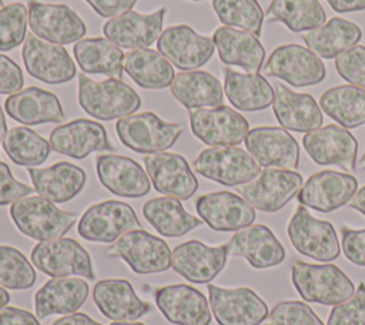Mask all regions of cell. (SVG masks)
I'll use <instances>...</instances> for the list:
<instances>
[{
    "label": "cell",
    "mask_w": 365,
    "mask_h": 325,
    "mask_svg": "<svg viewBox=\"0 0 365 325\" xmlns=\"http://www.w3.org/2000/svg\"><path fill=\"white\" fill-rule=\"evenodd\" d=\"M78 104L88 115L110 121L135 113L141 98L120 78L94 81L81 73L78 74Z\"/></svg>",
    "instance_id": "cell-1"
},
{
    "label": "cell",
    "mask_w": 365,
    "mask_h": 325,
    "mask_svg": "<svg viewBox=\"0 0 365 325\" xmlns=\"http://www.w3.org/2000/svg\"><path fill=\"white\" fill-rule=\"evenodd\" d=\"M291 279L304 301L322 305L341 304L356 291L346 274L332 264L297 261L291 268Z\"/></svg>",
    "instance_id": "cell-2"
},
{
    "label": "cell",
    "mask_w": 365,
    "mask_h": 325,
    "mask_svg": "<svg viewBox=\"0 0 365 325\" xmlns=\"http://www.w3.org/2000/svg\"><path fill=\"white\" fill-rule=\"evenodd\" d=\"M17 229L29 238L47 241L61 238L77 221L76 212H67L40 195H27L10 207Z\"/></svg>",
    "instance_id": "cell-3"
},
{
    "label": "cell",
    "mask_w": 365,
    "mask_h": 325,
    "mask_svg": "<svg viewBox=\"0 0 365 325\" xmlns=\"http://www.w3.org/2000/svg\"><path fill=\"white\" fill-rule=\"evenodd\" d=\"M115 131L127 148L140 154H155L171 148L184 127L175 123H165L157 114L144 111L118 118Z\"/></svg>",
    "instance_id": "cell-4"
},
{
    "label": "cell",
    "mask_w": 365,
    "mask_h": 325,
    "mask_svg": "<svg viewBox=\"0 0 365 325\" xmlns=\"http://www.w3.org/2000/svg\"><path fill=\"white\" fill-rule=\"evenodd\" d=\"M195 171L218 184L234 187L252 181L261 172V165L242 148L215 145L202 150L194 160Z\"/></svg>",
    "instance_id": "cell-5"
},
{
    "label": "cell",
    "mask_w": 365,
    "mask_h": 325,
    "mask_svg": "<svg viewBox=\"0 0 365 325\" xmlns=\"http://www.w3.org/2000/svg\"><path fill=\"white\" fill-rule=\"evenodd\" d=\"M292 247L305 257L328 262L338 258L341 245L331 222L312 217L307 207L298 205L287 227Z\"/></svg>",
    "instance_id": "cell-6"
},
{
    "label": "cell",
    "mask_w": 365,
    "mask_h": 325,
    "mask_svg": "<svg viewBox=\"0 0 365 325\" xmlns=\"http://www.w3.org/2000/svg\"><path fill=\"white\" fill-rule=\"evenodd\" d=\"M106 252L121 258L135 274L141 275L163 272L171 265L168 244L141 228L123 234Z\"/></svg>",
    "instance_id": "cell-7"
},
{
    "label": "cell",
    "mask_w": 365,
    "mask_h": 325,
    "mask_svg": "<svg viewBox=\"0 0 365 325\" xmlns=\"http://www.w3.org/2000/svg\"><path fill=\"white\" fill-rule=\"evenodd\" d=\"M137 228H141V222L131 205L107 200L86 210L78 221L77 232L87 241L108 244Z\"/></svg>",
    "instance_id": "cell-8"
},
{
    "label": "cell",
    "mask_w": 365,
    "mask_h": 325,
    "mask_svg": "<svg viewBox=\"0 0 365 325\" xmlns=\"http://www.w3.org/2000/svg\"><path fill=\"white\" fill-rule=\"evenodd\" d=\"M31 262L53 278L71 275H80L86 279L96 278L88 252L73 238L38 241L31 251Z\"/></svg>",
    "instance_id": "cell-9"
},
{
    "label": "cell",
    "mask_w": 365,
    "mask_h": 325,
    "mask_svg": "<svg viewBox=\"0 0 365 325\" xmlns=\"http://www.w3.org/2000/svg\"><path fill=\"white\" fill-rule=\"evenodd\" d=\"M262 71L268 77L281 78L294 87H308L319 84L327 70L322 60L308 47L289 43L277 47Z\"/></svg>",
    "instance_id": "cell-10"
},
{
    "label": "cell",
    "mask_w": 365,
    "mask_h": 325,
    "mask_svg": "<svg viewBox=\"0 0 365 325\" xmlns=\"http://www.w3.org/2000/svg\"><path fill=\"white\" fill-rule=\"evenodd\" d=\"M302 188V175L294 170L265 168L257 178L241 185L238 192L254 208L277 212Z\"/></svg>",
    "instance_id": "cell-11"
},
{
    "label": "cell",
    "mask_w": 365,
    "mask_h": 325,
    "mask_svg": "<svg viewBox=\"0 0 365 325\" xmlns=\"http://www.w3.org/2000/svg\"><path fill=\"white\" fill-rule=\"evenodd\" d=\"M211 312L218 325H259L268 318V306L252 289L208 285Z\"/></svg>",
    "instance_id": "cell-12"
},
{
    "label": "cell",
    "mask_w": 365,
    "mask_h": 325,
    "mask_svg": "<svg viewBox=\"0 0 365 325\" xmlns=\"http://www.w3.org/2000/svg\"><path fill=\"white\" fill-rule=\"evenodd\" d=\"M29 26L38 38L60 46L78 41L87 31L86 23L67 4L37 0L29 1Z\"/></svg>",
    "instance_id": "cell-13"
},
{
    "label": "cell",
    "mask_w": 365,
    "mask_h": 325,
    "mask_svg": "<svg viewBox=\"0 0 365 325\" xmlns=\"http://www.w3.org/2000/svg\"><path fill=\"white\" fill-rule=\"evenodd\" d=\"M192 134L207 145H237L250 131L248 121L227 105L195 108L190 111Z\"/></svg>",
    "instance_id": "cell-14"
},
{
    "label": "cell",
    "mask_w": 365,
    "mask_h": 325,
    "mask_svg": "<svg viewBox=\"0 0 365 325\" xmlns=\"http://www.w3.org/2000/svg\"><path fill=\"white\" fill-rule=\"evenodd\" d=\"M21 57L27 73L47 84L68 83L76 76V66L67 50L56 43H48L29 33Z\"/></svg>",
    "instance_id": "cell-15"
},
{
    "label": "cell",
    "mask_w": 365,
    "mask_h": 325,
    "mask_svg": "<svg viewBox=\"0 0 365 325\" xmlns=\"http://www.w3.org/2000/svg\"><path fill=\"white\" fill-rule=\"evenodd\" d=\"M157 50L177 68L191 71L202 67L214 54L212 38L195 33L187 24L170 26L161 31Z\"/></svg>",
    "instance_id": "cell-16"
},
{
    "label": "cell",
    "mask_w": 365,
    "mask_h": 325,
    "mask_svg": "<svg viewBox=\"0 0 365 325\" xmlns=\"http://www.w3.org/2000/svg\"><path fill=\"white\" fill-rule=\"evenodd\" d=\"M302 145L319 165H338L348 171L355 168L358 141L345 127L329 124L309 131L302 137Z\"/></svg>",
    "instance_id": "cell-17"
},
{
    "label": "cell",
    "mask_w": 365,
    "mask_h": 325,
    "mask_svg": "<svg viewBox=\"0 0 365 325\" xmlns=\"http://www.w3.org/2000/svg\"><path fill=\"white\" fill-rule=\"evenodd\" d=\"M244 141L248 153L265 168L295 170L298 167L299 147L285 128L255 127L248 131Z\"/></svg>",
    "instance_id": "cell-18"
},
{
    "label": "cell",
    "mask_w": 365,
    "mask_h": 325,
    "mask_svg": "<svg viewBox=\"0 0 365 325\" xmlns=\"http://www.w3.org/2000/svg\"><path fill=\"white\" fill-rule=\"evenodd\" d=\"M358 190L354 175L324 170L312 174L298 192V202L319 212H331L348 204Z\"/></svg>",
    "instance_id": "cell-19"
},
{
    "label": "cell",
    "mask_w": 365,
    "mask_h": 325,
    "mask_svg": "<svg viewBox=\"0 0 365 325\" xmlns=\"http://www.w3.org/2000/svg\"><path fill=\"white\" fill-rule=\"evenodd\" d=\"M144 165L157 192L177 200L191 198L198 181L185 158L175 153H155L144 157Z\"/></svg>",
    "instance_id": "cell-20"
},
{
    "label": "cell",
    "mask_w": 365,
    "mask_h": 325,
    "mask_svg": "<svg viewBox=\"0 0 365 325\" xmlns=\"http://www.w3.org/2000/svg\"><path fill=\"white\" fill-rule=\"evenodd\" d=\"M228 255L227 244L208 247L198 239H190L173 249L171 265L190 282L207 284L222 271Z\"/></svg>",
    "instance_id": "cell-21"
},
{
    "label": "cell",
    "mask_w": 365,
    "mask_h": 325,
    "mask_svg": "<svg viewBox=\"0 0 365 325\" xmlns=\"http://www.w3.org/2000/svg\"><path fill=\"white\" fill-rule=\"evenodd\" d=\"M200 218L214 231H238L252 225L255 210L242 197L230 191L208 192L197 198Z\"/></svg>",
    "instance_id": "cell-22"
},
{
    "label": "cell",
    "mask_w": 365,
    "mask_h": 325,
    "mask_svg": "<svg viewBox=\"0 0 365 325\" xmlns=\"http://www.w3.org/2000/svg\"><path fill=\"white\" fill-rule=\"evenodd\" d=\"M154 301L167 321L175 325H210V302L194 287L164 285L154 291Z\"/></svg>",
    "instance_id": "cell-23"
},
{
    "label": "cell",
    "mask_w": 365,
    "mask_h": 325,
    "mask_svg": "<svg viewBox=\"0 0 365 325\" xmlns=\"http://www.w3.org/2000/svg\"><path fill=\"white\" fill-rule=\"evenodd\" d=\"M165 13V7H160L150 14H140L134 10H127L106 21L103 33L106 38L117 44L120 48H147L158 40L163 31Z\"/></svg>",
    "instance_id": "cell-24"
},
{
    "label": "cell",
    "mask_w": 365,
    "mask_h": 325,
    "mask_svg": "<svg viewBox=\"0 0 365 325\" xmlns=\"http://www.w3.org/2000/svg\"><path fill=\"white\" fill-rule=\"evenodd\" d=\"M51 150L83 160L94 151H110L111 145L104 125L97 121L77 118L56 127L50 134Z\"/></svg>",
    "instance_id": "cell-25"
},
{
    "label": "cell",
    "mask_w": 365,
    "mask_h": 325,
    "mask_svg": "<svg viewBox=\"0 0 365 325\" xmlns=\"http://www.w3.org/2000/svg\"><path fill=\"white\" fill-rule=\"evenodd\" d=\"M228 254L241 257L255 269H265L279 265L285 259V248L262 224L238 229L227 244Z\"/></svg>",
    "instance_id": "cell-26"
},
{
    "label": "cell",
    "mask_w": 365,
    "mask_h": 325,
    "mask_svg": "<svg viewBox=\"0 0 365 325\" xmlns=\"http://www.w3.org/2000/svg\"><path fill=\"white\" fill-rule=\"evenodd\" d=\"M100 182L114 195L140 198L150 192V178L143 167L124 155L101 154L96 158Z\"/></svg>",
    "instance_id": "cell-27"
},
{
    "label": "cell",
    "mask_w": 365,
    "mask_h": 325,
    "mask_svg": "<svg viewBox=\"0 0 365 325\" xmlns=\"http://www.w3.org/2000/svg\"><path fill=\"white\" fill-rule=\"evenodd\" d=\"M93 299L100 312L114 322H131L151 311V305L141 301L133 285L121 278L98 281L93 289Z\"/></svg>",
    "instance_id": "cell-28"
},
{
    "label": "cell",
    "mask_w": 365,
    "mask_h": 325,
    "mask_svg": "<svg viewBox=\"0 0 365 325\" xmlns=\"http://www.w3.org/2000/svg\"><path fill=\"white\" fill-rule=\"evenodd\" d=\"M4 108L9 117L26 125L61 123L66 117L58 97L36 86L9 96Z\"/></svg>",
    "instance_id": "cell-29"
},
{
    "label": "cell",
    "mask_w": 365,
    "mask_h": 325,
    "mask_svg": "<svg viewBox=\"0 0 365 325\" xmlns=\"http://www.w3.org/2000/svg\"><path fill=\"white\" fill-rule=\"evenodd\" d=\"M212 41L220 60L227 66H238L247 73H258L262 68L265 48L258 37L245 30L221 26L215 29Z\"/></svg>",
    "instance_id": "cell-30"
},
{
    "label": "cell",
    "mask_w": 365,
    "mask_h": 325,
    "mask_svg": "<svg viewBox=\"0 0 365 325\" xmlns=\"http://www.w3.org/2000/svg\"><path fill=\"white\" fill-rule=\"evenodd\" d=\"M36 192L51 202L73 200L86 185V171L67 161H60L47 168L29 167L27 170Z\"/></svg>",
    "instance_id": "cell-31"
},
{
    "label": "cell",
    "mask_w": 365,
    "mask_h": 325,
    "mask_svg": "<svg viewBox=\"0 0 365 325\" xmlns=\"http://www.w3.org/2000/svg\"><path fill=\"white\" fill-rule=\"evenodd\" d=\"M274 115L285 130L309 133L322 125V111L315 98L307 93H295L277 84L272 103Z\"/></svg>",
    "instance_id": "cell-32"
},
{
    "label": "cell",
    "mask_w": 365,
    "mask_h": 325,
    "mask_svg": "<svg viewBox=\"0 0 365 325\" xmlns=\"http://www.w3.org/2000/svg\"><path fill=\"white\" fill-rule=\"evenodd\" d=\"M87 296L88 284L84 279L56 277L36 292V316L44 319L54 314H73L86 302Z\"/></svg>",
    "instance_id": "cell-33"
},
{
    "label": "cell",
    "mask_w": 365,
    "mask_h": 325,
    "mask_svg": "<svg viewBox=\"0 0 365 325\" xmlns=\"http://www.w3.org/2000/svg\"><path fill=\"white\" fill-rule=\"evenodd\" d=\"M224 93L240 111H261L274 103V88L258 73H238L224 68Z\"/></svg>",
    "instance_id": "cell-34"
},
{
    "label": "cell",
    "mask_w": 365,
    "mask_h": 325,
    "mask_svg": "<svg viewBox=\"0 0 365 325\" xmlns=\"http://www.w3.org/2000/svg\"><path fill=\"white\" fill-rule=\"evenodd\" d=\"M362 38V30L354 21L342 17H332L318 29L302 34L308 48L319 58H336L351 50Z\"/></svg>",
    "instance_id": "cell-35"
},
{
    "label": "cell",
    "mask_w": 365,
    "mask_h": 325,
    "mask_svg": "<svg viewBox=\"0 0 365 325\" xmlns=\"http://www.w3.org/2000/svg\"><path fill=\"white\" fill-rule=\"evenodd\" d=\"M171 93L188 110L222 105L224 88L208 71L191 70L178 73L171 83Z\"/></svg>",
    "instance_id": "cell-36"
},
{
    "label": "cell",
    "mask_w": 365,
    "mask_h": 325,
    "mask_svg": "<svg viewBox=\"0 0 365 325\" xmlns=\"http://www.w3.org/2000/svg\"><path fill=\"white\" fill-rule=\"evenodd\" d=\"M74 58L84 73L104 74L111 78L123 77L124 53L104 37H90L78 40L73 48Z\"/></svg>",
    "instance_id": "cell-37"
},
{
    "label": "cell",
    "mask_w": 365,
    "mask_h": 325,
    "mask_svg": "<svg viewBox=\"0 0 365 325\" xmlns=\"http://www.w3.org/2000/svg\"><path fill=\"white\" fill-rule=\"evenodd\" d=\"M124 71L135 84L147 90L165 88L175 77L173 64L151 48H135L124 54Z\"/></svg>",
    "instance_id": "cell-38"
},
{
    "label": "cell",
    "mask_w": 365,
    "mask_h": 325,
    "mask_svg": "<svg viewBox=\"0 0 365 325\" xmlns=\"http://www.w3.org/2000/svg\"><path fill=\"white\" fill-rule=\"evenodd\" d=\"M144 218L164 237H181L200 227L202 220L184 210L180 200L173 197H158L148 200L143 207Z\"/></svg>",
    "instance_id": "cell-39"
},
{
    "label": "cell",
    "mask_w": 365,
    "mask_h": 325,
    "mask_svg": "<svg viewBox=\"0 0 365 325\" xmlns=\"http://www.w3.org/2000/svg\"><path fill=\"white\" fill-rule=\"evenodd\" d=\"M321 110L345 128L365 124V88L345 84L328 88L319 98Z\"/></svg>",
    "instance_id": "cell-40"
},
{
    "label": "cell",
    "mask_w": 365,
    "mask_h": 325,
    "mask_svg": "<svg viewBox=\"0 0 365 325\" xmlns=\"http://www.w3.org/2000/svg\"><path fill=\"white\" fill-rule=\"evenodd\" d=\"M267 16L294 33L311 31L327 21V13L318 0H272Z\"/></svg>",
    "instance_id": "cell-41"
},
{
    "label": "cell",
    "mask_w": 365,
    "mask_h": 325,
    "mask_svg": "<svg viewBox=\"0 0 365 325\" xmlns=\"http://www.w3.org/2000/svg\"><path fill=\"white\" fill-rule=\"evenodd\" d=\"M7 157L17 165L34 167L43 164L50 154V143L29 127L10 128L3 138Z\"/></svg>",
    "instance_id": "cell-42"
},
{
    "label": "cell",
    "mask_w": 365,
    "mask_h": 325,
    "mask_svg": "<svg viewBox=\"0 0 365 325\" xmlns=\"http://www.w3.org/2000/svg\"><path fill=\"white\" fill-rule=\"evenodd\" d=\"M212 9L222 24L261 36L264 13L258 0H212Z\"/></svg>",
    "instance_id": "cell-43"
},
{
    "label": "cell",
    "mask_w": 365,
    "mask_h": 325,
    "mask_svg": "<svg viewBox=\"0 0 365 325\" xmlns=\"http://www.w3.org/2000/svg\"><path fill=\"white\" fill-rule=\"evenodd\" d=\"M36 282V271L17 248L0 245V285L6 289H27Z\"/></svg>",
    "instance_id": "cell-44"
},
{
    "label": "cell",
    "mask_w": 365,
    "mask_h": 325,
    "mask_svg": "<svg viewBox=\"0 0 365 325\" xmlns=\"http://www.w3.org/2000/svg\"><path fill=\"white\" fill-rule=\"evenodd\" d=\"M29 9L21 3H11L0 9V51H9L26 40Z\"/></svg>",
    "instance_id": "cell-45"
},
{
    "label": "cell",
    "mask_w": 365,
    "mask_h": 325,
    "mask_svg": "<svg viewBox=\"0 0 365 325\" xmlns=\"http://www.w3.org/2000/svg\"><path fill=\"white\" fill-rule=\"evenodd\" d=\"M268 325H324V322L308 304L281 301L268 314Z\"/></svg>",
    "instance_id": "cell-46"
},
{
    "label": "cell",
    "mask_w": 365,
    "mask_h": 325,
    "mask_svg": "<svg viewBox=\"0 0 365 325\" xmlns=\"http://www.w3.org/2000/svg\"><path fill=\"white\" fill-rule=\"evenodd\" d=\"M327 325H365V282H359L355 294L336 304L328 316Z\"/></svg>",
    "instance_id": "cell-47"
},
{
    "label": "cell",
    "mask_w": 365,
    "mask_h": 325,
    "mask_svg": "<svg viewBox=\"0 0 365 325\" xmlns=\"http://www.w3.org/2000/svg\"><path fill=\"white\" fill-rule=\"evenodd\" d=\"M338 74L352 86L365 88V47L355 46L335 58Z\"/></svg>",
    "instance_id": "cell-48"
},
{
    "label": "cell",
    "mask_w": 365,
    "mask_h": 325,
    "mask_svg": "<svg viewBox=\"0 0 365 325\" xmlns=\"http://www.w3.org/2000/svg\"><path fill=\"white\" fill-rule=\"evenodd\" d=\"M34 188L17 181L9 168V165L0 161V205L13 204L17 200L27 197Z\"/></svg>",
    "instance_id": "cell-49"
},
{
    "label": "cell",
    "mask_w": 365,
    "mask_h": 325,
    "mask_svg": "<svg viewBox=\"0 0 365 325\" xmlns=\"http://www.w3.org/2000/svg\"><path fill=\"white\" fill-rule=\"evenodd\" d=\"M342 252L348 261L365 267V228L352 229L342 227Z\"/></svg>",
    "instance_id": "cell-50"
},
{
    "label": "cell",
    "mask_w": 365,
    "mask_h": 325,
    "mask_svg": "<svg viewBox=\"0 0 365 325\" xmlns=\"http://www.w3.org/2000/svg\"><path fill=\"white\" fill-rule=\"evenodd\" d=\"M24 77L21 68L10 57L0 54V94H14L21 90Z\"/></svg>",
    "instance_id": "cell-51"
},
{
    "label": "cell",
    "mask_w": 365,
    "mask_h": 325,
    "mask_svg": "<svg viewBox=\"0 0 365 325\" xmlns=\"http://www.w3.org/2000/svg\"><path fill=\"white\" fill-rule=\"evenodd\" d=\"M93 10L101 17H115L127 10H131L137 0H86Z\"/></svg>",
    "instance_id": "cell-52"
},
{
    "label": "cell",
    "mask_w": 365,
    "mask_h": 325,
    "mask_svg": "<svg viewBox=\"0 0 365 325\" xmlns=\"http://www.w3.org/2000/svg\"><path fill=\"white\" fill-rule=\"evenodd\" d=\"M0 325H40V322L31 312L6 305L0 309Z\"/></svg>",
    "instance_id": "cell-53"
},
{
    "label": "cell",
    "mask_w": 365,
    "mask_h": 325,
    "mask_svg": "<svg viewBox=\"0 0 365 325\" xmlns=\"http://www.w3.org/2000/svg\"><path fill=\"white\" fill-rule=\"evenodd\" d=\"M51 325H103L97 321H94L91 316L81 314V312H73L66 316H61L56 319Z\"/></svg>",
    "instance_id": "cell-54"
},
{
    "label": "cell",
    "mask_w": 365,
    "mask_h": 325,
    "mask_svg": "<svg viewBox=\"0 0 365 325\" xmlns=\"http://www.w3.org/2000/svg\"><path fill=\"white\" fill-rule=\"evenodd\" d=\"M336 13H351L365 10V0H327Z\"/></svg>",
    "instance_id": "cell-55"
},
{
    "label": "cell",
    "mask_w": 365,
    "mask_h": 325,
    "mask_svg": "<svg viewBox=\"0 0 365 325\" xmlns=\"http://www.w3.org/2000/svg\"><path fill=\"white\" fill-rule=\"evenodd\" d=\"M348 205L351 208L359 211L362 215H365V185L355 192V195L351 198Z\"/></svg>",
    "instance_id": "cell-56"
},
{
    "label": "cell",
    "mask_w": 365,
    "mask_h": 325,
    "mask_svg": "<svg viewBox=\"0 0 365 325\" xmlns=\"http://www.w3.org/2000/svg\"><path fill=\"white\" fill-rule=\"evenodd\" d=\"M6 133H7V124H6L3 108L0 107V143H3V138H4Z\"/></svg>",
    "instance_id": "cell-57"
},
{
    "label": "cell",
    "mask_w": 365,
    "mask_h": 325,
    "mask_svg": "<svg viewBox=\"0 0 365 325\" xmlns=\"http://www.w3.org/2000/svg\"><path fill=\"white\" fill-rule=\"evenodd\" d=\"M9 301H10V295H9V292L6 291V288H4V287H1V285H0V309H1V308H4V306L9 304Z\"/></svg>",
    "instance_id": "cell-58"
},
{
    "label": "cell",
    "mask_w": 365,
    "mask_h": 325,
    "mask_svg": "<svg viewBox=\"0 0 365 325\" xmlns=\"http://www.w3.org/2000/svg\"><path fill=\"white\" fill-rule=\"evenodd\" d=\"M111 325H144V324H141V322H113Z\"/></svg>",
    "instance_id": "cell-59"
},
{
    "label": "cell",
    "mask_w": 365,
    "mask_h": 325,
    "mask_svg": "<svg viewBox=\"0 0 365 325\" xmlns=\"http://www.w3.org/2000/svg\"><path fill=\"white\" fill-rule=\"evenodd\" d=\"M359 168H361V170H365V153H364L362 158L359 160Z\"/></svg>",
    "instance_id": "cell-60"
},
{
    "label": "cell",
    "mask_w": 365,
    "mask_h": 325,
    "mask_svg": "<svg viewBox=\"0 0 365 325\" xmlns=\"http://www.w3.org/2000/svg\"><path fill=\"white\" fill-rule=\"evenodd\" d=\"M4 6H3V0H0V9H3Z\"/></svg>",
    "instance_id": "cell-61"
},
{
    "label": "cell",
    "mask_w": 365,
    "mask_h": 325,
    "mask_svg": "<svg viewBox=\"0 0 365 325\" xmlns=\"http://www.w3.org/2000/svg\"><path fill=\"white\" fill-rule=\"evenodd\" d=\"M192 1H201V0H192Z\"/></svg>",
    "instance_id": "cell-62"
}]
</instances>
